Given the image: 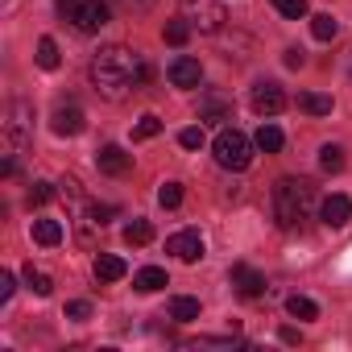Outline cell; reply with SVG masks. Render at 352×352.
Returning <instances> with one entry per match:
<instances>
[{
    "instance_id": "obj_1",
    "label": "cell",
    "mask_w": 352,
    "mask_h": 352,
    "mask_svg": "<svg viewBox=\"0 0 352 352\" xmlns=\"http://www.w3.org/2000/svg\"><path fill=\"white\" fill-rule=\"evenodd\" d=\"M91 79H96V87H100L108 100H120V96H129L133 87H141V83L149 79V67H145L141 54L129 50V46H104V50L91 58Z\"/></svg>"
},
{
    "instance_id": "obj_2",
    "label": "cell",
    "mask_w": 352,
    "mask_h": 352,
    "mask_svg": "<svg viewBox=\"0 0 352 352\" xmlns=\"http://www.w3.org/2000/svg\"><path fill=\"white\" fill-rule=\"evenodd\" d=\"M311 204H315V187L307 179H278V187H274V220L282 228H298L311 216Z\"/></svg>"
},
{
    "instance_id": "obj_3",
    "label": "cell",
    "mask_w": 352,
    "mask_h": 352,
    "mask_svg": "<svg viewBox=\"0 0 352 352\" xmlns=\"http://www.w3.org/2000/svg\"><path fill=\"white\" fill-rule=\"evenodd\" d=\"M58 13L79 30V34H96L108 25L112 9L104 5V0H58Z\"/></svg>"
},
{
    "instance_id": "obj_4",
    "label": "cell",
    "mask_w": 352,
    "mask_h": 352,
    "mask_svg": "<svg viewBox=\"0 0 352 352\" xmlns=\"http://www.w3.org/2000/svg\"><path fill=\"white\" fill-rule=\"evenodd\" d=\"M253 145H257V141H249L241 129H224V133L212 141L216 162H220L224 170H249V162H253Z\"/></svg>"
},
{
    "instance_id": "obj_5",
    "label": "cell",
    "mask_w": 352,
    "mask_h": 352,
    "mask_svg": "<svg viewBox=\"0 0 352 352\" xmlns=\"http://www.w3.org/2000/svg\"><path fill=\"white\" fill-rule=\"evenodd\" d=\"M30 137H34V108L25 100H13L9 112H5V145H9V157L17 149H25Z\"/></svg>"
},
{
    "instance_id": "obj_6",
    "label": "cell",
    "mask_w": 352,
    "mask_h": 352,
    "mask_svg": "<svg viewBox=\"0 0 352 352\" xmlns=\"http://www.w3.org/2000/svg\"><path fill=\"white\" fill-rule=\"evenodd\" d=\"M183 17L191 21V30L216 34L224 25V5L220 0H183Z\"/></svg>"
},
{
    "instance_id": "obj_7",
    "label": "cell",
    "mask_w": 352,
    "mask_h": 352,
    "mask_svg": "<svg viewBox=\"0 0 352 352\" xmlns=\"http://www.w3.org/2000/svg\"><path fill=\"white\" fill-rule=\"evenodd\" d=\"M166 253H174V257H179V261L195 265V261L204 257V236H199L195 228H183V232H174V236L166 241Z\"/></svg>"
},
{
    "instance_id": "obj_8",
    "label": "cell",
    "mask_w": 352,
    "mask_h": 352,
    "mask_svg": "<svg viewBox=\"0 0 352 352\" xmlns=\"http://www.w3.org/2000/svg\"><path fill=\"white\" fill-rule=\"evenodd\" d=\"M232 286H236V294L241 298H261L270 286H265V274H257L253 265H245V261H236L232 265Z\"/></svg>"
},
{
    "instance_id": "obj_9",
    "label": "cell",
    "mask_w": 352,
    "mask_h": 352,
    "mask_svg": "<svg viewBox=\"0 0 352 352\" xmlns=\"http://www.w3.org/2000/svg\"><path fill=\"white\" fill-rule=\"evenodd\" d=\"M286 108V91L278 83H257L253 87V112L257 116H278Z\"/></svg>"
},
{
    "instance_id": "obj_10",
    "label": "cell",
    "mask_w": 352,
    "mask_h": 352,
    "mask_svg": "<svg viewBox=\"0 0 352 352\" xmlns=\"http://www.w3.org/2000/svg\"><path fill=\"white\" fill-rule=\"evenodd\" d=\"M96 166H100V174L120 179V174H129V166H133V153H124L120 145H104V149L96 153Z\"/></svg>"
},
{
    "instance_id": "obj_11",
    "label": "cell",
    "mask_w": 352,
    "mask_h": 352,
    "mask_svg": "<svg viewBox=\"0 0 352 352\" xmlns=\"http://www.w3.org/2000/svg\"><path fill=\"white\" fill-rule=\"evenodd\" d=\"M348 216H352L348 195H327V199L319 204V220H323L327 228H344V224H348Z\"/></svg>"
},
{
    "instance_id": "obj_12",
    "label": "cell",
    "mask_w": 352,
    "mask_h": 352,
    "mask_svg": "<svg viewBox=\"0 0 352 352\" xmlns=\"http://www.w3.org/2000/svg\"><path fill=\"white\" fill-rule=\"evenodd\" d=\"M199 79H204V67H199L195 58L183 54V58L170 63V83H174V87H199Z\"/></svg>"
},
{
    "instance_id": "obj_13",
    "label": "cell",
    "mask_w": 352,
    "mask_h": 352,
    "mask_svg": "<svg viewBox=\"0 0 352 352\" xmlns=\"http://www.w3.org/2000/svg\"><path fill=\"white\" fill-rule=\"evenodd\" d=\"M124 274H129L124 257H116V253H100V257H96V278H100V282H120Z\"/></svg>"
},
{
    "instance_id": "obj_14",
    "label": "cell",
    "mask_w": 352,
    "mask_h": 352,
    "mask_svg": "<svg viewBox=\"0 0 352 352\" xmlns=\"http://www.w3.org/2000/svg\"><path fill=\"white\" fill-rule=\"evenodd\" d=\"M83 124H87V120H83L79 108H58V112H54V133H58V137H75V133H83Z\"/></svg>"
},
{
    "instance_id": "obj_15",
    "label": "cell",
    "mask_w": 352,
    "mask_h": 352,
    "mask_svg": "<svg viewBox=\"0 0 352 352\" xmlns=\"http://www.w3.org/2000/svg\"><path fill=\"white\" fill-rule=\"evenodd\" d=\"M133 286H137L141 294H153V290L170 286V278H166V270H157V265H145V270H137V274H133Z\"/></svg>"
},
{
    "instance_id": "obj_16",
    "label": "cell",
    "mask_w": 352,
    "mask_h": 352,
    "mask_svg": "<svg viewBox=\"0 0 352 352\" xmlns=\"http://www.w3.org/2000/svg\"><path fill=\"white\" fill-rule=\"evenodd\" d=\"M170 319H179V323H195L199 319V298H187V294H179V298H170Z\"/></svg>"
},
{
    "instance_id": "obj_17",
    "label": "cell",
    "mask_w": 352,
    "mask_h": 352,
    "mask_svg": "<svg viewBox=\"0 0 352 352\" xmlns=\"http://www.w3.org/2000/svg\"><path fill=\"white\" fill-rule=\"evenodd\" d=\"M34 241L46 245V249H54L63 241V224L58 220H34Z\"/></svg>"
},
{
    "instance_id": "obj_18",
    "label": "cell",
    "mask_w": 352,
    "mask_h": 352,
    "mask_svg": "<svg viewBox=\"0 0 352 352\" xmlns=\"http://www.w3.org/2000/svg\"><path fill=\"white\" fill-rule=\"evenodd\" d=\"M286 311H290L294 319H319V302L307 298V294H290V298H286Z\"/></svg>"
},
{
    "instance_id": "obj_19",
    "label": "cell",
    "mask_w": 352,
    "mask_h": 352,
    "mask_svg": "<svg viewBox=\"0 0 352 352\" xmlns=\"http://www.w3.org/2000/svg\"><path fill=\"white\" fill-rule=\"evenodd\" d=\"M311 34H315V42H331V38L340 34V25H336L331 13H315V17H311Z\"/></svg>"
},
{
    "instance_id": "obj_20",
    "label": "cell",
    "mask_w": 352,
    "mask_h": 352,
    "mask_svg": "<svg viewBox=\"0 0 352 352\" xmlns=\"http://www.w3.org/2000/svg\"><path fill=\"white\" fill-rule=\"evenodd\" d=\"M153 241V224L149 220H133V224H124V245H149Z\"/></svg>"
},
{
    "instance_id": "obj_21",
    "label": "cell",
    "mask_w": 352,
    "mask_h": 352,
    "mask_svg": "<svg viewBox=\"0 0 352 352\" xmlns=\"http://www.w3.org/2000/svg\"><path fill=\"white\" fill-rule=\"evenodd\" d=\"M162 38H166L170 46H187V42H191V21H187V17H179V21H170V25L162 30Z\"/></svg>"
},
{
    "instance_id": "obj_22",
    "label": "cell",
    "mask_w": 352,
    "mask_h": 352,
    "mask_svg": "<svg viewBox=\"0 0 352 352\" xmlns=\"http://www.w3.org/2000/svg\"><path fill=\"white\" fill-rule=\"evenodd\" d=\"M298 108H302V112H311V116H327V112H331V96L302 91V96H298Z\"/></svg>"
},
{
    "instance_id": "obj_23",
    "label": "cell",
    "mask_w": 352,
    "mask_h": 352,
    "mask_svg": "<svg viewBox=\"0 0 352 352\" xmlns=\"http://www.w3.org/2000/svg\"><path fill=\"white\" fill-rule=\"evenodd\" d=\"M253 141H257V149H265V153H278V149H282V129H278V124H261Z\"/></svg>"
},
{
    "instance_id": "obj_24",
    "label": "cell",
    "mask_w": 352,
    "mask_h": 352,
    "mask_svg": "<svg viewBox=\"0 0 352 352\" xmlns=\"http://www.w3.org/2000/svg\"><path fill=\"white\" fill-rule=\"evenodd\" d=\"M162 133V120L153 116V112H145L137 124H133V141H149V137H157Z\"/></svg>"
},
{
    "instance_id": "obj_25",
    "label": "cell",
    "mask_w": 352,
    "mask_h": 352,
    "mask_svg": "<svg viewBox=\"0 0 352 352\" xmlns=\"http://www.w3.org/2000/svg\"><path fill=\"white\" fill-rule=\"evenodd\" d=\"M319 166H323L327 174H340V170H344V149H340V145H323V149H319Z\"/></svg>"
},
{
    "instance_id": "obj_26",
    "label": "cell",
    "mask_w": 352,
    "mask_h": 352,
    "mask_svg": "<svg viewBox=\"0 0 352 352\" xmlns=\"http://www.w3.org/2000/svg\"><path fill=\"white\" fill-rule=\"evenodd\" d=\"M25 286H30V290H34L38 298H46V294L54 290V282H50V274H42V270H34V265L25 270Z\"/></svg>"
},
{
    "instance_id": "obj_27",
    "label": "cell",
    "mask_w": 352,
    "mask_h": 352,
    "mask_svg": "<svg viewBox=\"0 0 352 352\" xmlns=\"http://www.w3.org/2000/svg\"><path fill=\"white\" fill-rule=\"evenodd\" d=\"M38 67H42V71H54V67H58V46H54V38H42V42H38Z\"/></svg>"
},
{
    "instance_id": "obj_28",
    "label": "cell",
    "mask_w": 352,
    "mask_h": 352,
    "mask_svg": "<svg viewBox=\"0 0 352 352\" xmlns=\"http://www.w3.org/2000/svg\"><path fill=\"white\" fill-rule=\"evenodd\" d=\"M274 9L282 17H290V21H302L307 17V0H274Z\"/></svg>"
},
{
    "instance_id": "obj_29",
    "label": "cell",
    "mask_w": 352,
    "mask_h": 352,
    "mask_svg": "<svg viewBox=\"0 0 352 352\" xmlns=\"http://www.w3.org/2000/svg\"><path fill=\"white\" fill-rule=\"evenodd\" d=\"M157 204H162V208H179V204H183V187H179V183H162Z\"/></svg>"
},
{
    "instance_id": "obj_30",
    "label": "cell",
    "mask_w": 352,
    "mask_h": 352,
    "mask_svg": "<svg viewBox=\"0 0 352 352\" xmlns=\"http://www.w3.org/2000/svg\"><path fill=\"white\" fill-rule=\"evenodd\" d=\"M54 199V187L50 183H34L30 187V208H42V204H50Z\"/></svg>"
},
{
    "instance_id": "obj_31",
    "label": "cell",
    "mask_w": 352,
    "mask_h": 352,
    "mask_svg": "<svg viewBox=\"0 0 352 352\" xmlns=\"http://www.w3.org/2000/svg\"><path fill=\"white\" fill-rule=\"evenodd\" d=\"M179 145H183V149H199V145H204V129H199V124L183 129V133H179Z\"/></svg>"
},
{
    "instance_id": "obj_32",
    "label": "cell",
    "mask_w": 352,
    "mask_h": 352,
    "mask_svg": "<svg viewBox=\"0 0 352 352\" xmlns=\"http://www.w3.org/2000/svg\"><path fill=\"white\" fill-rule=\"evenodd\" d=\"M13 290H17L13 274H9V270H0V302H9V298H13Z\"/></svg>"
},
{
    "instance_id": "obj_33",
    "label": "cell",
    "mask_w": 352,
    "mask_h": 352,
    "mask_svg": "<svg viewBox=\"0 0 352 352\" xmlns=\"http://www.w3.org/2000/svg\"><path fill=\"white\" fill-rule=\"evenodd\" d=\"M58 187H63V199H71V204H83V191H79V183H75V179H63Z\"/></svg>"
},
{
    "instance_id": "obj_34",
    "label": "cell",
    "mask_w": 352,
    "mask_h": 352,
    "mask_svg": "<svg viewBox=\"0 0 352 352\" xmlns=\"http://www.w3.org/2000/svg\"><path fill=\"white\" fill-rule=\"evenodd\" d=\"M67 315H71V319H87V315H91V302L75 298V302H67Z\"/></svg>"
},
{
    "instance_id": "obj_35",
    "label": "cell",
    "mask_w": 352,
    "mask_h": 352,
    "mask_svg": "<svg viewBox=\"0 0 352 352\" xmlns=\"http://www.w3.org/2000/svg\"><path fill=\"white\" fill-rule=\"evenodd\" d=\"M204 116H208V120H220V116H224V104H220V100H212V104L204 108Z\"/></svg>"
},
{
    "instance_id": "obj_36",
    "label": "cell",
    "mask_w": 352,
    "mask_h": 352,
    "mask_svg": "<svg viewBox=\"0 0 352 352\" xmlns=\"http://www.w3.org/2000/svg\"><path fill=\"white\" fill-rule=\"evenodd\" d=\"M124 5H129V9H133V13H145V9H149V5H153V0H124Z\"/></svg>"
},
{
    "instance_id": "obj_37",
    "label": "cell",
    "mask_w": 352,
    "mask_h": 352,
    "mask_svg": "<svg viewBox=\"0 0 352 352\" xmlns=\"http://www.w3.org/2000/svg\"><path fill=\"white\" fill-rule=\"evenodd\" d=\"M286 67H302V50H286Z\"/></svg>"
},
{
    "instance_id": "obj_38",
    "label": "cell",
    "mask_w": 352,
    "mask_h": 352,
    "mask_svg": "<svg viewBox=\"0 0 352 352\" xmlns=\"http://www.w3.org/2000/svg\"><path fill=\"white\" fill-rule=\"evenodd\" d=\"M282 340H286V344H298V340H302V336H298V331H294V327H282Z\"/></svg>"
}]
</instances>
